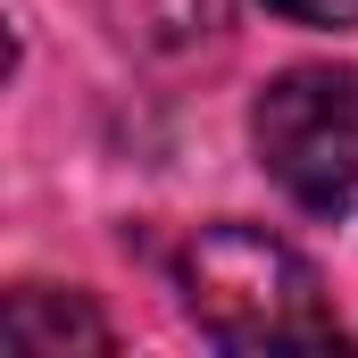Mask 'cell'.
<instances>
[{
    "label": "cell",
    "instance_id": "cell-4",
    "mask_svg": "<svg viewBox=\"0 0 358 358\" xmlns=\"http://www.w3.org/2000/svg\"><path fill=\"white\" fill-rule=\"evenodd\" d=\"M134 42H200L217 25V0H108Z\"/></svg>",
    "mask_w": 358,
    "mask_h": 358
},
{
    "label": "cell",
    "instance_id": "cell-1",
    "mask_svg": "<svg viewBox=\"0 0 358 358\" xmlns=\"http://www.w3.org/2000/svg\"><path fill=\"white\" fill-rule=\"evenodd\" d=\"M183 308L217 350L267 358V350H342V317L325 300L317 267L259 225H208L183 250Z\"/></svg>",
    "mask_w": 358,
    "mask_h": 358
},
{
    "label": "cell",
    "instance_id": "cell-3",
    "mask_svg": "<svg viewBox=\"0 0 358 358\" xmlns=\"http://www.w3.org/2000/svg\"><path fill=\"white\" fill-rule=\"evenodd\" d=\"M0 342L17 358H67V350H108V325L84 292H8V317H0Z\"/></svg>",
    "mask_w": 358,
    "mask_h": 358
},
{
    "label": "cell",
    "instance_id": "cell-5",
    "mask_svg": "<svg viewBox=\"0 0 358 358\" xmlns=\"http://www.w3.org/2000/svg\"><path fill=\"white\" fill-rule=\"evenodd\" d=\"M292 25H358V0H267Z\"/></svg>",
    "mask_w": 358,
    "mask_h": 358
},
{
    "label": "cell",
    "instance_id": "cell-2",
    "mask_svg": "<svg viewBox=\"0 0 358 358\" xmlns=\"http://www.w3.org/2000/svg\"><path fill=\"white\" fill-rule=\"evenodd\" d=\"M259 167L308 217H342L358 200V76L350 67H283L250 108Z\"/></svg>",
    "mask_w": 358,
    "mask_h": 358
}]
</instances>
